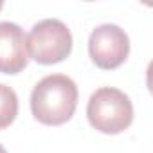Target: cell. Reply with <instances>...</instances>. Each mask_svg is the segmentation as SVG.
<instances>
[{
  "mask_svg": "<svg viewBox=\"0 0 153 153\" xmlns=\"http://www.w3.org/2000/svg\"><path fill=\"white\" fill-rule=\"evenodd\" d=\"M78 106V87L65 74H51L40 79L31 92V112L47 126L67 123Z\"/></svg>",
  "mask_w": 153,
  "mask_h": 153,
  "instance_id": "obj_1",
  "label": "cell"
},
{
  "mask_svg": "<svg viewBox=\"0 0 153 153\" xmlns=\"http://www.w3.org/2000/svg\"><path fill=\"white\" fill-rule=\"evenodd\" d=\"M87 117L101 133L115 135L124 131L133 121V105L130 97L114 87L97 88L87 105Z\"/></svg>",
  "mask_w": 153,
  "mask_h": 153,
  "instance_id": "obj_2",
  "label": "cell"
},
{
  "mask_svg": "<svg viewBox=\"0 0 153 153\" xmlns=\"http://www.w3.org/2000/svg\"><path fill=\"white\" fill-rule=\"evenodd\" d=\"M29 56L40 65H54L72 52L70 29L56 18H45L33 25L25 36Z\"/></svg>",
  "mask_w": 153,
  "mask_h": 153,
  "instance_id": "obj_3",
  "label": "cell"
},
{
  "mask_svg": "<svg viewBox=\"0 0 153 153\" xmlns=\"http://www.w3.org/2000/svg\"><path fill=\"white\" fill-rule=\"evenodd\" d=\"M88 54L103 70L121 67L130 54V38L115 24L97 25L88 38Z\"/></svg>",
  "mask_w": 153,
  "mask_h": 153,
  "instance_id": "obj_4",
  "label": "cell"
},
{
  "mask_svg": "<svg viewBox=\"0 0 153 153\" xmlns=\"http://www.w3.org/2000/svg\"><path fill=\"white\" fill-rule=\"evenodd\" d=\"M29 63L25 34L13 22H0V72L18 74Z\"/></svg>",
  "mask_w": 153,
  "mask_h": 153,
  "instance_id": "obj_5",
  "label": "cell"
},
{
  "mask_svg": "<svg viewBox=\"0 0 153 153\" xmlns=\"http://www.w3.org/2000/svg\"><path fill=\"white\" fill-rule=\"evenodd\" d=\"M18 114V96L16 92L0 83V130L7 128Z\"/></svg>",
  "mask_w": 153,
  "mask_h": 153,
  "instance_id": "obj_6",
  "label": "cell"
},
{
  "mask_svg": "<svg viewBox=\"0 0 153 153\" xmlns=\"http://www.w3.org/2000/svg\"><path fill=\"white\" fill-rule=\"evenodd\" d=\"M0 153H7V151H6V148H4L2 144H0Z\"/></svg>",
  "mask_w": 153,
  "mask_h": 153,
  "instance_id": "obj_7",
  "label": "cell"
},
{
  "mask_svg": "<svg viewBox=\"0 0 153 153\" xmlns=\"http://www.w3.org/2000/svg\"><path fill=\"white\" fill-rule=\"evenodd\" d=\"M4 7V2H2V0H0V9H2Z\"/></svg>",
  "mask_w": 153,
  "mask_h": 153,
  "instance_id": "obj_8",
  "label": "cell"
}]
</instances>
